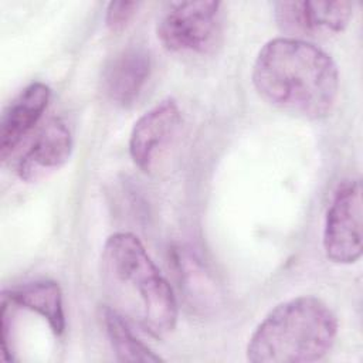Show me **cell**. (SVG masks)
<instances>
[{
  "instance_id": "cell-1",
  "label": "cell",
  "mask_w": 363,
  "mask_h": 363,
  "mask_svg": "<svg viewBox=\"0 0 363 363\" xmlns=\"http://www.w3.org/2000/svg\"><path fill=\"white\" fill-rule=\"evenodd\" d=\"M251 78L265 102L311 121L329 116L339 94L336 62L308 40L277 37L267 41L255 57Z\"/></svg>"
},
{
  "instance_id": "cell-2",
  "label": "cell",
  "mask_w": 363,
  "mask_h": 363,
  "mask_svg": "<svg viewBox=\"0 0 363 363\" xmlns=\"http://www.w3.org/2000/svg\"><path fill=\"white\" fill-rule=\"evenodd\" d=\"M101 281L109 306L130 326L156 339L174 330L179 308L173 288L135 234L119 231L106 238Z\"/></svg>"
},
{
  "instance_id": "cell-3",
  "label": "cell",
  "mask_w": 363,
  "mask_h": 363,
  "mask_svg": "<svg viewBox=\"0 0 363 363\" xmlns=\"http://www.w3.org/2000/svg\"><path fill=\"white\" fill-rule=\"evenodd\" d=\"M339 322L326 302L302 295L278 303L258 323L247 343L251 363H311L335 345Z\"/></svg>"
},
{
  "instance_id": "cell-4",
  "label": "cell",
  "mask_w": 363,
  "mask_h": 363,
  "mask_svg": "<svg viewBox=\"0 0 363 363\" xmlns=\"http://www.w3.org/2000/svg\"><path fill=\"white\" fill-rule=\"evenodd\" d=\"M223 4L220 1H170L156 26L162 45L179 54H207L223 35Z\"/></svg>"
},
{
  "instance_id": "cell-5",
  "label": "cell",
  "mask_w": 363,
  "mask_h": 363,
  "mask_svg": "<svg viewBox=\"0 0 363 363\" xmlns=\"http://www.w3.org/2000/svg\"><path fill=\"white\" fill-rule=\"evenodd\" d=\"M362 183L359 179L342 182L332 197L323 224L325 255L335 264H354L362 257Z\"/></svg>"
},
{
  "instance_id": "cell-6",
  "label": "cell",
  "mask_w": 363,
  "mask_h": 363,
  "mask_svg": "<svg viewBox=\"0 0 363 363\" xmlns=\"http://www.w3.org/2000/svg\"><path fill=\"white\" fill-rule=\"evenodd\" d=\"M353 16L352 1L282 0L274 4L278 28L291 38L306 40L342 33Z\"/></svg>"
},
{
  "instance_id": "cell-7",
  "label": "cell",
  "mask_w": 363,
  "mask_h": 363,
  "mask_svg": "<svg viewBox=\"0 0 363 363\" xmlns=\"http://www.w3.org/2000/svg\"><path fill=\"white\" fill-rule=\"evenodd\" d=\"M182 125V112L174 98L160 99L133 125L129 136V155L145 173H152Z\"/></svg>"
},
{
  "instance_id": "cell-8",
  "label": "cell",
  "mask_w": 363,
  "mask_h": 363,
  "mask_svg": "<svg viewBox=\"0 0 363 363\" xmlns=\"http://www.w3.org/2000/svg\"><path fill=\"white\" fill-rule=\"evenodd\" d=\"M74 140L60 118L50 119L34 136L17 162V174L24 182H37L62 167L71 157Z\"/></svg>"
},
{
  "instance_id": "cell-9",
  "label": "cell",
  "mask_w": 363,
  "mask_h": 363,
  "mask_svg": "<svg viewBox=\"0 0 363 363\" xmlns=\"http://www.w3.org/2000/svg\"><path fill=\"white\" fill-rule=\"evenodd\" d=\"M51 89L44 82L27 85L4 109L0 121V157H7L33 130L48 106Z\"/></svg>"
},
{
  "instance_id": "cell-10",
  "label": "cell",
  "mask_w": 363,
  "mask_h": 363,
  "mask_svg": "<svg viewBox=\"0 0 363 363\" xmlns=\"http://www.w3.org/2000/svg\"><path fill=\"white\" fill-rule=\"evenodd\" d=\"M150 57L142 48H128L118 54L104 74L106 96L119 106L132 105L150 75Z\"/></svg>"
},
{
  "instance_id": "cell-11",
  "label": "cell",
  "mask_w": 363,
  "mask_h": 363,
  "mask_svg": "<svg viewBox=\"0 0 363 363\" xmlns=\"http://www.w3.org/2000/svg\"><path fill=\"white\" fill-rule=\"evenodd\" d=\"M1 298L11 305H17L43 316L55 336L64 333L65 313L62 291L55 281L40 279L20 284L4 289Z\"/></svg>"
},
{
  "instance_id": "cell-12",
  "label": "cell",
  "mask_w": 363,
  "mask_h": 363,
  "mask_svg": "<svg viewBox=\"0 0 363 363\" xmlns=\"http://www.w3.org/2000/svg\"><path fill=\"white\" fill-rule=\"evenodd\" d=\"M173 264L176 268L180 291L187 303L201 312L214 308L218 302V291L204 265L187 250H173Z\"/></svg>"
},
{
  "instance_id": "cell-13",
  "label": "cell",
  "mask_w": 363,
  "mask_h": 363,
  "mask_svg": "<svg viewBox=\"0 0 363 363\" xmlns=\"http://www.w3.org/2000/svg\"><path fill=\"white\" fill-rule=\"evenodd\" d=\"M102 322L116 360L140 363L163 360L147 345L136 337L130 325L111 306H105L102 309Z\"/></svg>"
},
{
  "instance_id": "cell-14",
  "label": "cell",
  "mask_w": 363,
  "mask_h": 363,
  "mask_svg": "<svg viewBox=\"0 0 363 363\" xmlns=\"http://www.w3.org/2000/svg\"><path fill=\"white\" fill-rule=\"evenodd\" d=\"M140 3L136 1H111L105 13V24L112 33H119L128 27Z\"/></svg>"
}]
</instances>
